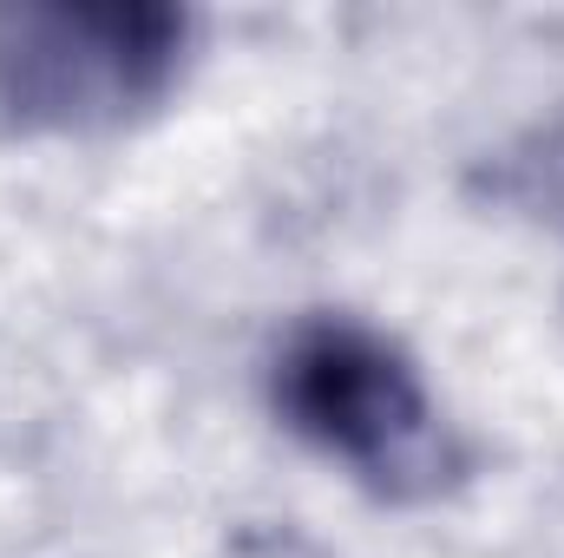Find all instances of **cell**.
<instances>
[{"label":"cell","instance_id":"6da1fadb","mask_svg":"<svg viewBox=\"0 0 564 558\" xmlns=\"http://www.w3.org/2000/svg\"><path fill=\"white\" fill-rule=\"evenodd\" d=\"M276 408L308 447H322L328 460L355 466L388 493H421L446 466L440 415L414 362L348 315L302 322L282 342Z\"/></svg>","mask_w":564,"mask_h":558},{"label":"cell","instance_id":"7a4b0ae2","mask_svg":"<svg viewBox=\"0 0 564 558\" xmlns=\"http://www.w3.org/2000/svg\"><path fill=\"white\" fill-rule=\"evenodd\" d=\"M171 7H0V112L20 126H112L184 66Z\"/></svg>","mask_w":564,"mask_h":558},{"label":"cell","instance_id":"3957f363","mask_svg":"<svg viewBox=\"0 0 564 558\" xmlns=\"http://www.w3.org/2000/svg\"><path fill=\"white\" fill-rule=\"evenodd\" d=\"M512 178H519V197L532 211H545L552 224H564V126L558 132H539L525 151H512Z\"/></svg>","mask_w":564,"mask_h":558}]
</instances>
